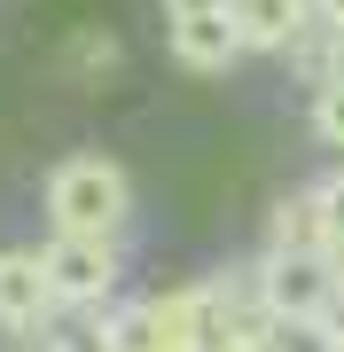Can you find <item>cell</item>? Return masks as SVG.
<instances>
[{
  "mask_svg": "<svg viewBox=\"0 0 344 352\" xmlns=\"http://www.w3.org/2000/svg\"><path fill=\"white\" fill-rule=\"evenodd\" d=\"M126 212H133V180H126L117 157L78 149V157H63L47 173V219H55V235H110L117 243Z\"/></svg>",
  "mask_w": 344,
  "mask_h": 352,
  "instance_id": "obj_1",
  "label": "cell"
},
{
  "mask_svg": "<svg viewBox=\"0 0 344 352\" xmlns=\"http://www.w3.org/2000/svg\"><path fill=\"white\" fill-rule=\"evenodd\" d=\"M219 314V289H172V298H141L94 329V352H204Z\"/></svg>",
  "mask_w": 344,
  "mask_h": 352,
  "instance_id": "obj_2",
  "label": "cell"
},
{
  "mask_svg": "<svg viewBox=\"0 0 344 352\" xmlns=\"http://www.w3.org/2000/svg\"><path fill=\"white\" fill-rule=\"evenodd\" d=\"M258 305L282 329H329L336 305H344L336 258L329 251H266V266H258Z\"/></svg>",
  "mask_w": 344,
  "mask_h": 352,
  "instance_id": "obj_3",
  "label": "cell"
},
{
  "mask_svg": "<svg viewBox=\"0 0 344 352\" xmlns=\"http://www.w3.org/2000/svg\"><path fill=\"white\" fill-rule=\"evenodd\" d=\"M39 266H47L55 305H102L117 289V243L110 235H55L39 251Z\"/></svg>",
  "mask_w": 344,
  "mask_h": 352,
  "instance_id": "obj_4",
  "label": "cell"
},
{
  "mask_svg": "<svg viewBox=\"0 0 344 352\" xmlns=\"http://www.w3.org/2000/svg\"><path fill=\"white\" fill-rule=\"evenodd\" d=\"M47 314H55V289L39 251H0V329L32 337V329H47Z\"/></svg>",
  "mask_w": 344,
  "mask_h": 352,
  "instance_id": "obj_5",
  "label": "cell"
},
{
  "mask_svg": "<svg viewBox=\"0 0 344 352\" xmlns=\"http://www.w3.org/2000/svg\"><path fill=\"white\" fill-rule=\"evenodd\" d=\"M242 55V32H235V16L219 8V16H180L172 24V63H188V71H227Z\"/></svg>",
  "mask_w": 344,
  "mask_h": 352,
  "instance_id": "obj_6",
  "label": "cell"
},
{
  "mask_svg": "<svg viewBox=\"0 0 344 352\" xmlns=\"http://www.w3.org/2000/svg\"><path fill=\"white\" fill-rule=\"evenodd\" d=\"M235 32H242V47H297L306 39V16H313V0H235Z\"/></svg>",
  "mask_w": 344,
  "mask_h": 352,
  "instance_id": "obj_7",
  "label": "cell"
},
{
  "mask_svg": "<svg viewBox=\"0 0 344 352\" xmlns=\"http://www.w3.org/2000/svg\"><path fill=\"white\" fill-rule=\"evenodd\" d=\"M274 251H329V227H321V196H290L274 212Z\"/></svg>",
  "mask_w": 344,
  "mask_h": 352,
  "instance_id": "obj_8",
  "label": "cell"
},
{
  "mask_svg": "<svg viewBox=\"0 0 344 352\" xmlns=\"http://www.w3.org/2000/svg\"><path fill=\"white\" fill-rule=\"evenodd\" d=\"M313 133L329 141V149H344V78H329V87L313 94Z\"/></svg>",
  "mask_w": 344,
  "mask_h": 352,
  "instance_id": "obj_9",
  "label": "cell"
},
{
  "mask_svg": "<svg viewBox=\"0 0 344 352\" xmlns=\"http://www.w3.org/2000/svg\"><path fill=\"white\" fill-rule=\"evenodd\" d=\"M321 196V227H329V251H344V173L329 180V188H313Z\"/></svg>",
  "mask_w": 344,
  "mask_h": 352,
  "instance_id": "obj_10",
  "label": "cell"
},
{
  "mask_svg": "<svg viewBox=\"0 0 344 352\" xmlns=\"http://www.w3.org/2000/svg\"><path fill=\"white\" fill-rule=\"evenodd\" d=\"M219 8H235V0H165L172 24H180V16H219Z\"/></svg>",
  "mask_w": 344,
  "mask_h": 352,
  "instance_id": "obj_11",
  "label": "cell"
},
{
  "mask_svg": "<svg viewBox=\"0 0 344 352\" xmlns=\"http://www.w3.org/2000/svg\"><path fill=\"white\" fill-rule=\"evenodd\" d=\"M321 16H329V32H344V0H313Z\"/></svg>",
  "mask_w": 344,
  "mask_h": 352,
  "instance_id": "obj_12",
  "label": "cell"
},
{
  "mask_svg": "<svg viewBox=\"0 0 344 352\" xmlns=\"http://www.w3.org/2000/svg\"><path fill=\"white\" fill-rule=\"evenodd\" d=\"M329 352H344V321H336V337H329Z\"/></svg>",
  "mask_w": 344,
  "mask_h": 352,
  "instance_id": "obj_13",
  "label": "cell"
}]
</instances>
